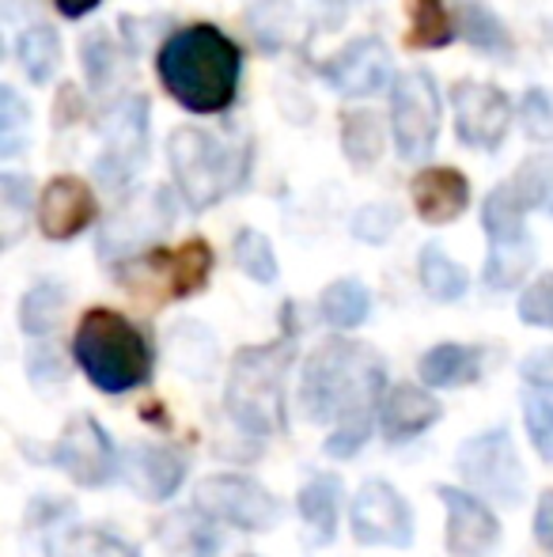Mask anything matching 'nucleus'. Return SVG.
Here are the masks:
<instances>
[{"label": "nucleus", "instance_id": "2eb2a0df", "mask_svg": "<svg viewBox=\"0 0 553 557\" xmlns=\"http://www.w3.org/2000/svg\"><path fill=\"white\" fill-rule=\"evenodd\" d=\"M323 76L330 81L334 91L361 99V96L384 91L394 76V65H391V53H387V46L379 42V38H356L338 58L326 61Z\"/></svg>", "mask_w": 553, "mask_h": 557}, {"label": "nucleus", "instance_id": "f3484780", "mask_svg": "<svg viewBox=\"0 0 553 557\" xmlns=\"http://www.w3.org/2000/svg\"><path fill=\"white\" fill-rule=\"evenodd\" d=\"M122 478L144 500H167L186 478V459L163 444H134L122 455Z\"/></svg>", "mask_w": 553, "mask_h": 557}, {"label": "nucleus", "instance_id": "49530a36", "mask_svg": "<svg viewBox=\"0 0 553 557\" xmlns=\"http://www.w3.org/2000/svg\"><path fill=\"white\" fill-rule=\"evenodd\" d=\"M30 372H35V380H46V375H53V380H65V364H61V360L30 357Z\"/></svg>", "mask_w": 553, "mask_h": 557}, {"label": "nucleus", "instance_id": "423d86ee", "mask_svg": "<svg viewBox=\"0 0 553 557\" xmlns=\"http://www.w3.org/2000/svg\"><path fill=\"white\" fill-rule=\"evenodd\" d=\"M455 467L474 493L497 505H519L524 497V467H519L516 444L504 429L470 436L455 455Z\"/></svg>", "mask_w": 553, "mask_h": 557}, {"label": "nucleus", "instance_id": "412c9836", "mask_svg": "<svg viewBox=\"0 0 553 557\" xmlns=\"http://www.w3.org/2000/svg\"><path fill=\"white\" fill-rule=\"evenodd\" d=\"M481 372V349L474 345H436L420 357V380L428 387H463V383H474Z\"/></svg>", "mask_w": 553, "mask_h": 557}, {"label": "nucleus", "instance_id": "5701e85b", "mask_svg": "<svg viewBox=\"0 0 553 557\" xmlns=\"http://www.w3.org/2000/svg\"><path fill=\"white\" fill-rule=\"evenodd\" d=\"M213 273V247L205 239H186L178 250H171V300L201 293Z\"/></svg>", "mask_w": 553, "mask_h": 557}, {"label": "nucleus", "instance_id": "f03ea898", "mask_svg": "<svg viewBox=\"0 0 553 557\" xmlns=\"http://www.w3.org/2000/svg\"><path fill=\"white\" fill-rule=\"evenodd\" d=\"M160 81L167 96L190 114H221L236 103L243 53L213 23L183 27L160 46Z\"/></svg>", "mask_w": 553, "mask_h": 557}, {"label": "nucleus", "instance_id": "4be33fe9", "mask_svg": "<svg viewBox=\"0 0 553 557\" xmlns=\"http://www.w3.org/2000/svg\"><path fill=\"white\" fill-rule=\"evenodd\" d=\"M524 201L516 198L512 186H497L493 194L481 206V224H486L493 247H512V243H527V227H524Z\"/></svg>", "mask_w": 553, "mask_h": 557}, {"label": "nucleus", "instance_id": "9b49d317", "mask_svg": "<svg viewBox=\"0 0 553 557\" xmlns=\"http://www.w3.org/2000/svg\"><path fill=\"white\" fill-rule=\"evenodd\" d=\"M103 140L106 152L96 160V175L103 186L122 190L137 175L140 160L148 152V103L140 96L122 99L111 114L103 117Z\"/></svg>", "mask_w": 553, "mask_h": 557}, {"label": "nucleus", "instance_id": "72a5a7b5", "mask_svg": "<svg viewBox=\"0 0 553 557\" xmlns=\"http://www.w3.org/2000/svg\"><path fill=\"white\" fill-rule=\"evenodd\" d=\"M236 262L247 277H254L259 285H274L277 281V258H274V247L262 232L247 227V232L236 235Z\"/></svg>", "mask_w": 553, "mask_h": 557}, {"label": "nucleus", "instance_id": "39448f33", "mask_svg": "<svg viewBox=\"0 0 553 557\" xmlns=\"http://www.w3.org/2000/svg\"><path fill=\"white\" fill-rule=\"evenodd\" d=\"M167 156H171L178 194H183V201L193 213H205V209L221 206L247 178L243 148L224 145L221 137H213L205 129H193V125L171 133Z\"/></svg>", "mask_w": 553, "mask_h": 557}, {"label": "nucleus", "instance_id": "f257e3e1", "mask_svg": "<svg viewBox=\"0 0 553 557\" xmlns=\"http://www.w3.org/2000/svg\"><path fill=\"white\" fill-rule=\"evenodd\" d=\"M387 368L376 349L361 342L334 337L323 342L307 360L300 375L303 413L318 425H372V410L387 395Z\"/></svg>", "mask_w": 553, "mask_h": 557}, {"label": "nucleus", "instance_id": "a19ab883", "mask_svg": "<svg viewBox=\"0 0 553 557\" xmlns=\"http://www.w3.org/2000/svg\"><path fill=\"white\" fill-rule=\"evenodd\" d=\"M519 319L531 326H550L553 331V273L539 277L519 296Z\"/></svg>", "mask_w": 553, "mask_h": 557}, {"label": "nucleus", "instance_id": "20e7f679", "mask_svg": "<svg viewBox=\"0 0 553 557\" xmlns=\"http://www.w3.org/2000/svg\"><path fill=\"white\" fill-rule=\"evenodd\" d=\"M73 352L84 375L106 395H126L152 375V349L144 334L111 308H91L80 319Z\"/></svg>", "mask_w": 553, "mask_h": 557}, {"label": "nucleus", "instance_id": "a18cd8bd", "mask_svg": "<svg viewBox=\"0 0 553 557\" xmlns=\"http://www.w3.org/2000/svg\"><path fill=\"white\" fill-rule=\"evenodd\" d=\"M535 539L553 554V490L542 493L539 508H535Z\"/></svg>", "mask_w": 553, "mask_h": 557}, {"label": "nucleus", "instance_id": "dca6fc26", "mask_svg": "<svg viewBox=\"0 0 553 557\" xmlns=\"http://www.w3.org/2000/svg\"><path fill=\"white\" fill-rule=\"evenodd\" d=\"M96 194L76 175L50 178L42 198H38V227L46 239H73L96 221Z\"/></svg>", "mask_w": 553, "mask_h": 557}, {"label": "nucleus", "instance_id": "393cba45", "mask_svg": "<svg viewBox=\"0 0 553 557\" xmlns=\"http://www.w3.org/2000/svg\"><path fill=\"white\" fill-rule=\"evenodd\" d=\"M338 505H341V482L334 474H318L311 478L300 490V512L303 520L315 528V535L334 539V528H338Z\"/></svg>", "mask_w": 553, "mask_h": 557}, {"label": "nucleus", "instance_id": "c85d7f7f", "mask_svg": "<svg viewBox=\"0 0 553 557\" xmlns=\"http://www.w3.org/2000/svg\"><path fill=\"white\" fill-rule=\"evenodd\" d=\"M171 357L183 372H190L193 380L209 375V368L216 364V337L198 323H183L171 331Z\"/></svg>", "mask_w": 553, "mask_h": 557}, {"label": "nucleus", "instance_id": "b1692460", "mask_svg": "<svg viewBox=\"0 0 553 557\" xmlns=\"http://www.w3.org/2000/svg\"><path fill=\"white\" fill-rule=\"evenodd\" d=\"M410 4V35L414 50H443L455 38V20L448 15L443 0H406Z\"/></svg>", "mask_w": 553, "mask_h": 557}, {"label": "nucleus", "instance_id": "f8f14e48", "mask_svg": "<svg viewBox=\"0 0 553 557\" xmlns=\"http://www.w3.org/2000/svg\"><path fill=\"white\" fill-rule=\"evenodd\" d=\"M171 224V198L163 190L134 194L118 213L99 232V255L103 258H134L144 250L155 235H163Z\"/></svg>", "mask_w": 553, "mask_h": 557}, {"label": "nucleus", "instance_id": "aec40b11", "mask_svg": "<svg viewBox=\"0 0 553 557\" xmlns=\"http://www.w3.org/2000/svg\"><path fill=\"white\" fill-rule=\"evenodd\" d=\"M160 546L167 557H216L221 535L213 528V516H205L201 508H186L160 523Z\"/></svg>", "mask_w": 553, "mask_h": 557}, {"label": "nucleus", "instance_id": "37998d69", "mask_svg": "<svg viewBox=\"0 0 553 557\" xmlns=\"http://www.w3.org/2000/svg\"><path fill=\"white\" fill-rule=\"evenodd\" d=\"M0 201H4V213H8V239H15V224L27 216L30 209V183L20 175H0Z\"/></svg>", "mask_w": 553, "mask_h": 557}, {"label": "nucleus", "instance_id": "1a4fd4ad", "mask_svg": "<svg viewBox=\"0 0 553 557\" xmlns=\"http://www.w3.org/2000/svg\"><path fill=\"white\" fill-rule=\"evenodd\" d=\"M198 508L213 520H224L243 531H269L280 516L274 493L243 474H216L198 485Z\"/></svg>", "mask_w": 553, "mask_h": 557}, {"label": "nucleus", "instance_id": "f704fd0d", "mask_svg": "<svg viewBox=\"0 0 553 557\" xmlns=\"http://www.w3.org/2000/svg\"><path fill=\"white\" fill-rule=\"evenodd\" d=\"M531 262H535L531 239L512 243V247H493L489 250V262H486V281L493 288H516L519 281L527 277Z\"/></svg>", "mask_w": 553, "mask_h": 557}, {"label": "nucleus", "instance_id": "2f4dec72", "mask_svg": "<svg viewBox=\"0 0 553 557\" xmlns=\"http://www.w3.org/2000/svg\"><path fill=\"white\" fill-rule=\"evenodd\" d=\"M458 35H463L474 50H486V53H508V46H512L504 23L481 4L458 8Z\"/></svg>", "mask_w": 553, "mask_h": 557}, {"label": "nucleus", "instance_id": "09e8293b", "mask_svg": "<svg viewBox=\"0 0 553 557\" xmlns=\"http://www.w3.org/2000/svg\"><path fill=\"white\" fill-rule=\"evenodd\" d=\"M318 4H323L326 12H334V8H341V0H318Z\"/></svg>", "mask_w": 553, "mask_h": 557}, {"label": "nucleus", "instance_id": "9d476101", "mask_svg": "<svg viewBox=\"0 0 553 557\" xmlns=\"http://www.w3.org/2000/svg\"><path fill=\"white\" fill-rule=\"evenodd\" d=\"M349 523H353V539L364 546H410L414 543V512H410L406 497L394 485L372 482L361 485L349 508Z\"/></svg>", "mask_w": 553, "mask_h": 557}, {"label": "nucleus", "instance_id": "7ed1b4c3", "mask_svg": "<svg viewBox=\"0 0 553 557\" xmlns=\"http://www.w3.org/2000/svg\"><path fill=\"white\" fill-rule=\"evenodd\" d=\"M292 364V345H254V349H239L228 372V391H224V406L228 418L236 421L243 433L251 436H277L288 425L285 410V375Z\"/></svg>", "mask_w": 553, "mask_h": 557}, {"label": "nucleus", "instance_id": "6e6552de", "mask_svg": "<svg viewBox=\"0 0 553 557\" xmlns=\"http://www.w3.org/2000/svg\"><path fill=\"white\" fill-rule=\"evenodd\" d=\"M50 462L61 467L76 485H106L122 470L118 447L96 418L80 413L65 425L61 441L50 447Z\"/></svg>", "mask_w": 553, "mask_h": 557}, {"label": "nucleus", "instance_id": "473e14b6", "mask_svg": "<svg viewBox=\"0 0 553 557\" xmlns=\"http://www.w3.org/2000/svg\"><path fill=\"white\" fill-rule=\"evenodd\" d=\"M341 145H345V156L356 163V168L379 160V152H384V133H379L376 114L345 111V117H341Z\"/></svg>", "mask_w": 553, "mask_h": 557}, {"label": "nucleus", "instance_id": "4468645a", "mask_svg": "<svg viewBox=\"0 0 553 557\" xmlns=\"http://www.w3.org/2000/svg\"><path fill=\"white\" fill-rule=\"evenodd\" d=\"M440 500L448 508V554L451 557H486L501 539L493 508L474 493H463L455 485H440Z\"/></svg>", "mask_w": 553, "mask_h": 557}, {"label": "nucleus", "instance_id": "e433bc0d", "mask_svg": "<svg viewBox=\"0 0 553 557\" xmlns=\"http://www.w3.org/2000/svg\"><path fill=\"white\" fill-rule=\"evenodd\" d=\"M524 421L535 451L553 462V403L546 391H524Z\"/></svg>", "mask_w": 553, "mask_h": 557}, {"label": "nucleus", "instance_id": "a211bd4d", "mask_svg": "<svg viewBox=\"0 0 553 557\" xmlns=\"http://www.w3.org/2000/svg\"><path fill=\"white\" fill-rule=\"evenodd\" d=\"M417 216L425 224H451L470 206V183L455 168H425L410 183Z\"/></svg>", "mask_w": 553, "mask_h": 557}, {"label": "nucleus", "instance_id": "cd10ccee", "mask_svg": "<svg viewBox=\"0 0 553 557\" xmlns=\"http://www.w3.org/2000/svg\"><path fill=\"white\" fill-rule=\"evenodd\" d=\"M65 288L58 285V281H42V285H35L27 296H23L20 304V326L27 334L35 337H46L53 331V326L61 323V315H65Z\"/></svg>", "mask_w": 553, "mask_h": 557}, {"label": "nucleus", "instance_id": "8fccbe9b", "mask_svg": "<svg viewBox=\"0 0 553 557\" xmlns=\"http://www.w3.org/2000/svg\"><path fill=\"white\" fill-rule=\"evenodd\" d=\"M243 557H254V554H243Z\"/></svg>", "mask_w": 553, "mask_h": 557}, {"label": "nucleus", "instance_id": "c756f323", "mask_svg": "<svg viewBox=\"0 0 553 557\" xmlns=\"http://www.w3.org/2000/svg\"><path fill=\"white\" fill-rule=\"evenodd\" d=\"M15 53H20L23 73L30 76L35 84H46L53 76L61 61V38L53 27H27L15 42Z\"/></svg>", "mask_w": 553, "mask_h": 557}, {"label": "nucleus", "instance_id": "6ab92c4d", "mask_svg": "<svg viewBox=\"0 0 553 557\" xmlns=\"http://www.w3.org/2000/svg\"><path fill=\"white\" fill-rule=\"evenodd\" d=\"M440 413L443 410L432 395L402 383V387L387 391L384 403H379V425H384V433L391 444H406L425 433V429H432L436 421H440Z\"/></svg>", "mask_w": 553, "mask_h": 557}, {"label": "nucleus", "instance_id": "ea45409f", "mask_svg": "<svg viewBox=\"0 0 553 557\" xmlns=\"http://www.w3.org/2000/svg\"><path fill=\"white\" fill-rule=\"evenodd\" d=\"M519 122H524V129L531 133L535 140H546L553 145V96L542 88H531L524 96V103H519Z\"/></svg>", "mask_w": 553, "mask_h": 557}, {"label": "nucleus", "instance_id": "c9c22d12", "mask_svg": "<svg viewBox=\"0 0 553 557\" xmlns=\"http://www.w3.org/2000/svg\"><path fill=\"white\" fill-rule=\"evenodd\" d=\"M27 107H23V99L15 96V88H0V156L4 160H12L15 152H20L23 145H27Z\"/></svg>", "mask_w": 553, "mask_h": 557}, {"label": "nucleus", "instance_id": "79ce46f5", "mask_svg": "<svg viewBox=\"0 0 553 557\" xmlns=\"http://www.w3.org/2000/svg\"><path fill=\"white\" fill-rule=\"evenodd\" d=\"M394 227H399V209H391V206H364L361 213L353 216V235L368 243H384Z\"/></svg>", "mask_w": 553, "mask_h": 557}, {"label": "nucleus", "instance_id": "7c9ffc66", "mask_svg": "<svg viewBox=\"0 0 553 557\" xmlns=\"http://www.w3.org/2000/svg\"><path fill=\"white\" fill-rule=\"evenodd\" d=\"M508 186L516 190V198L524 201L527 213H531V209H546L553 216V152L531 156V160L516 171V178H512Z\"/></svg>", "mask_w": 553, "mask_h": 557}, {"label": "nucleus", "instance_id": "bb28decb", "mask_svg": "<svg viewBox=\"0 0 553 557\" xmlns=\"http://www.w3.org/2000/svg\"><path fill=\"white\" fill-rule=\"evenodd\" d=\"M420 285L432 300L451 304V300H463L466 296V270L458 262H451L440 247H425L420 250Z\"/></svg>", "mask_w": 553, "mask_h": 557}, {"label": "nucleus", "instance_id": "0eeeda50", "mask_svg": "<svg viewBox=\"0 0 553 557\" xmlns=\"http://www.w3.org/2000/svg\"><path fill=\"white\" fill-rule=\"evenodd\" d=\"M391 129L402 160H425L440 133V96L428 73H402L391 96Z\"/></svg>", "mask_w": 553, "mask_h": 557}, {"label": "nucleus", "instance_id": "4c0bfd02", "mask_svg": "<svg viewBox=\"0 0 553 557\" xmlns=\"http://www.w3.org/2000/svg\"><path fill=\"white\" fill-rule=\"evenodd\" d=\"M65 557H137V550L111 531H76L65 543Z\"/></svg>", "mask_w": 553, "mask_h": 557}, {"label": "nucleus", "instance_id": "ddd939ff", "mask_svg": "<svg viewBox=\"0 0 553 557\" xmlns=\"http://www.w3.org/2000/svg\"><path fill=\"white\" fill-rule=\"evenodd\" d=\"M451 111H455V133L463 145L489 148L493 152L512 125V103L493 84L463 81L451 88Z\"/></svg>", "mask_w": 553, "mask_h": 557}, {"label": "nucleus", "instance_id": "58836bf2", "mask_svg": "<svg viewBox=\"0 0 553 557\" xmlns=\"http://www.w3.org/2000/svg\"><path fill=\"white\" fill-rule=\"evenodd\" d=\"M80 50H84V73H88L91 88H103V84L111 81L114 65H118V53H114L111 38H106L103 30H91Z\"/></svg>", "mask_w": 553, "mask_h": 557}, {"label": "nucleus", "instance_id": "a878e982", "mask_svg": "<svg viewBox=\"0 0 553 557\" xmlns=\"http://www.w3.org/2000/svg\"><path fill=\"white\" fill-rule=\"evenodd\" d=\"M368 308H372V296L361 281H334V285L323 293V300H318L323 319L330 326H338V331L361 326L364 319H368Z\"/></svg>", "mask_w": 553, "mask_h": 557}, {"label": "nucleus", "instance_id": "de8ad7c7", "mask_svg": "<svg viewBox=\"0 0 553 557\" xmlns=\"http://www.w3.org/2000/svg\"><path fill=\"white\" fill-rule=\"evenodd\" d=\"M53 4H58L61 15H68V20H80V15H88L91 8H99L103 0H53Z\"/></svg>", "mask_w": 553, "mask_h": 557}, {"label": "nucleus", "instance_id": "c03bdc74", "mask_svg": "<svg viewBox=\"0 0 553 557\" xmlns=\"http://www.w3.org/2000/svg\"><path fill=\"white\" fill-rule=\"evenodd\" d=\"M519 375H524V383H531V387L539 391H553V349H539L531 352V357L519 364Z\"/></svg>", "mask_w": 553, "mask_h": 557}]
</instances>
